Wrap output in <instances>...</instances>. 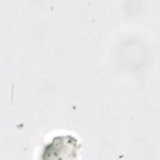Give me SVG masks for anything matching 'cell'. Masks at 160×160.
<instances>
[{"label":"cell","mask_w":160,"mask_h":160,"mask_svg":"<svg viewBox=\"0 0 160 160\" xmlns=\"http://www.w3.org/2000/svg\"><path fill=\"white\" fill-rule=\"evenodd\" d=\"M77 139L71 136H58L48 144L43 155H75L78 148Z\"/></svg>","instance_id":"cell-1"}]
</instances>
